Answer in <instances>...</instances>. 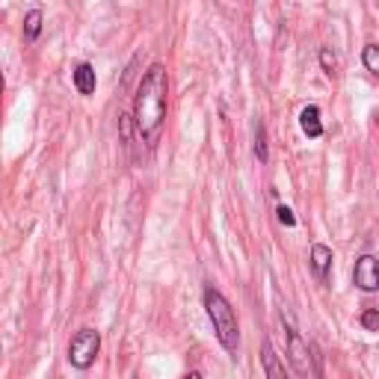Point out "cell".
<instances>
[{"label": "cell", "instance_id": "obj_17", "mask_svg": "<svg viewBox=\"0 0 379 379\" xmlns=\"http://www.w3.org/2000/svg\"><path fill=\"white\" fill-rule=\"evenodd\" d=\"M187 379H202V376H199V373H190V376H187Z\"/></svg>", "mask_w": 379, "mask_h": 379}, {"label": "cell", "instance_id": "obj_6", "mask_svg": "<svg viewBox=\"0 0 379 379\" xmlns=\"http://www.w3.org/2000/svg\"><path fill=\"white\" fill-rule=\"evenodd\" d=\"M95 69H92V65H89V62H81V65H77V69H74V86H77V92H81V95H92L95 92Z\"/></svg>", "mask_w": 379, "mask_h": 379}, {"label": "cell", "instance_id": "obj_10", "mask_svg": "<svg viewBox=\"0 0 379 379\" xmlns=\"http://www.w3.org/2000/svg\"><path fill=\"white\" fill-rule=\"evenodd\" d=\"M42 33V12L39 9H33V12H27V18H24V36L33 42Z\"/></svg>", "mask_w": 379, "mask_h": 379}, {"label": "cell", "instance_id": "obj_14", "mask_svg": "<svg viewBox=\"0 0 379 379\" xmlns=\"http://www.w3.org/2000/svg\"><path fill=\"white\" fill-rule=\"evenodd\" d=\"M276 214H278V222H282V226H296V217H294V210H291V208H285V205H282V208L276 210Z\"/></svg>", "mask_w": 379, "mask_h": 379}, {"label": "cell", "instance_id": "obj_11", "mask_svg": "<svg viewBox=\"0 0 379 379\" xmlns=\"http://www.w3.org/2000/svg\"><path fill=\"white\" fill-rule=\"evenodd\" d=\"M320 65H323V71H326L329 77L338 74V57L329 48H320Z\"/></svg>", "mask_w": 379, "mask_h": 379}, {"label": "cell", "instance_id": "obj_12", "mask_svg": "<svg viewBox=\"0 0 379 379\" xmlns=\"http://www.w3.org/2000/svg\"><path fill=\"white\" fill-rule=\"evenodd\" d=\"M364 65L371 74H379V48L376 44H367L364 48Z\"/></svg>", "mask_w": 379, "mask_h": 379}, {"label": "cell", "instance_id": "obj_7", "mask_svg": "<svg viewBox=\"0 0 379 379\" xmlns=\"http://www.w3.org/2000/svg\"><path fill=\"white\" fill-rule=\"evenodd\" d=\"M329 264H332V249L323 246V243H314V246H311V267H314V273L320 278H326Z\"/></svg>", "mask_w": 379, "mask_h": 379}, {"label": "cell", "instance_id": "obj_15", "mask_svg": "<svg viewBox=\"0 0 379 379\" xmlns=\"http://www.w3.org/2000/svg\"><path fill=\"white\" fill-rule=\"evenodd\" d=\"M362 326H364V329H371V332H376V329H379V314H376V311H364Z\"/></svg>", "mask_w": 379, "mask_h": 379}, {"label": "cell", "instance_id": "obj_13", "mask_svg": "<svg viewBox=\"0 0 379 379\" xmlns=\"http://www.w3.org/2000/svg\"><path fill=\"white\" fill-rule=\"evenodd\" d=\"M255 158H258L261 163L267 160V133H264V128L255 130Z\"/></svg>", "mask_w": 379, "mask_h": 379}, {"label": "cell", "instance_id": "obj_5", "mask_svg": "<svg viewBox=\"0 0 379 379\" xmlns=\"http://www.w3.org/2000/svg\"><path fill=\"white\" fill-rule=\"evenodd\" d=\"M353 278H355V285H359L362 291H376L379 287V264H376L373 255H362V258L355 261Z\"/></svg>", "mask_w": 379, "mask_h": 379}, {"label": "cell", "instance_id": "obj_2", "mask_svg": "<svg viewBox=\"0 0 379 379\" xmlns=\"http://www.w3.org/2000/svg\"><path fill=\"white\" fill-rule=\"evenodd\" d=\"M205 308H208V317L214 320V332L219 344L226 347L228 353H237V344H240V329H237V317H234L231 305L226 303V296L214 287L205 291Z\"/></svg>", "mask_w": 379, "mask_h": 379}, {"label": "cell", "instance_id": "obj_3", "mask_svg": "<svg viewBox=\"0 0 379 379\" xmlns=\"http://www.w3.org/2000/svg\"><path fill=\"white\" fill-rule=\"evenodd\" d=\"M98 350H101V335L95 329H81L69 344V362L74 367H81V371H86L95 362Z\"/></svg>", "mask_w": 379, "mask_h": 379}, {"label": "cell", "instance_id": "obj_9", "mask_svg": "<svg viewBox=\"0 0 379 379\" xmlns=\"http://www.w3.org/2000/svg\"><path fill=\"white\" fill-rule=\"evenodd\" d=\"M261 359H264V371H267V379H287L285 367H282V362H278V355L273 353V347H270V344H264V353H261Z\"/></svg>", "mask_w": 379, "mask_h": 379}, {"label": "cell", "instance_id": "obj_16", "mask_svg": "<svg viewBox=\"0 0 379 379\" xmlns=\"http://www.w3.org/2000/svg\"><path fill=\"white\" fill-rule=\"evenodd\" d=\"M0 95H3V74H0Z\"/></svg>", "mask_w": 379, "mask_h": 379}, {"label": "cell", "instance_id": "obj_4", "mask_svg": "<svg viewBox=\"0 0 379 379\" xmlns=\"http://www.w3.org/2000/svg\"><path fill=\"white\" fill-rule=\"evenodd\" d=\"M287 353H291V364H294V371L299 376H303V379H320L317 367H314V359H311V350L305 347V341L299 338V332L294 326L287 329Z\"/></svg>", "mask_w": 379, "mask_h": 379}, {"label": "cell", "instance_id": "obj_8", "mask_svg": "<svg viewBox=\"0 0 379 379\" xmlns=\"http://www.w3.org/2000/svg\"><path fill=\"white\" fill-rule=\"evenodd\" d=\"M299 125H303V130L308 133L311 140H317L323 133V125H320V110L317 107H305L303 113H299Z\"/></svg>", "mask_w": 379, "mask_h": 379}, {"label": "cell", "instance_id": "obj_1", "mask_svg": "<svg viewBox=\"0 0 379 379\" xmlns=\"http://www.w3.org/2000/svg\"><path fill=\"white\" fill-rule=\"evenodd\" d=\"M166 95H169V83H166V69L160 62H154L151 69L142 74L137 101H133V121H137L140 137L149 146H158L163 121H166Z\"/></svg>", "mask_w": 379, "mask_h": 379}]
</instances>
